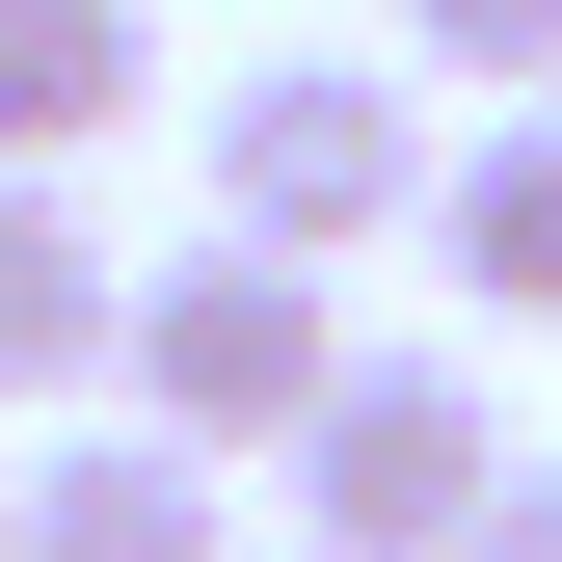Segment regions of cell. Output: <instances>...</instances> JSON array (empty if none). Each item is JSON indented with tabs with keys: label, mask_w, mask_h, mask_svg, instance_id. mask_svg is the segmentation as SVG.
<instances>
[{
	"label": "cell",
	"mask_w": 562,
	"mask_h": 562,
	"mask_svg": "<svg viewBox=\"0 0 562 562\" xmlns=\"http://www.w3.org/2000/svg\"><path fill=\"white\" fill-rule=\"evenodd\" d=\"M348 402V295L295 241H188V268H134V348H108V429H161V456H295Z\"/></svg>",
	"instance_id": "obj_1"
},
{
	"label": "cell",
	"mask_w": 562,
	"mask_h": 562,
	"mask_svg": "<svg viewBox=\"0 0 562 562\" xmlns=\"http://www.w3.org/2000/svg\"><path fill=\"white\" fill-rule=\"evenodd\" d=\"M456 562H562V456H509V509H482Z\"/></svg>",
	"instance_id": "obj_9"
},
{
	"label": "cell",
	"mask_w": 562,
	"mask_h": 562,
	"mask_svg": "<svg viewBox=\"0 0 562 562\" xmlns=\"http://www.w3.org/2000/svg\"><path fill=\"white\" fill-rule=\"evenodd\" d=\"M0 536H27V482H0Z\"/></svg>",
	"instance_id": "obj_10"
},
{
	"label": "cell",
	"mask_w": 562,
	"mask_h": 562,
	"mask_svg": "<svg viewBox=\"0 0 562 562\" xmlns=\"http://www.w3.org/2000/svg\"><path fill=\"white\" fill-rule=\"evenodd\" d=\"M108 348H134V268H108V215L0 161V402H108Z\"/></svg>",
	"instance_id": "obj_4"
},
{
	"label": "cell",
	"mask_w": 562,
	"mask_h": 562,
	"mask_svg": "<svg viewBox=\"0 0 562 562\" xmlns=\"http://www.w3.org/2000/svg\"><path fill=\"white\" fill-rule=\"evenodd\" d=\"M268 482H295V562H456L509 509V402H482V348H348V402Z\"/></svg>",
	"instance_id": "obj_3"
},
{
	"label": "cell",
	"mask_w": 562,
	"mask_h": 562,
	"mask_svg": "<svg viewBox=\"0 0 562 562\" xmlns=\"http://www.w3.org/2000/svg\"><path fill=\"white\" fill-rule=\"evenodd\" d=\"M402 81H509V108H562V0H402Z\"/></svg>",
	"instance_id": "obj_8"
},
{
	"label": "cell",
	"mask_w": 562,
	"mask_h": 562,
	"mask_svg": "<svg viewBox=\"0 0 562 562\" xmlns=\"http://www.w3.org/2000/svg\"><path fill=\"white\" fill-rule=\"evenodd\" d=\"M134 81H161L134 0H0V161L27 188H81V134H134Z\"/></svg>",
	"instance_id": "obj_7"
},
{
	"label": "cell",
	"mask_w": 562,
	"mask_h": 562,
	"mask_svg": "<svg viewBox=\"0 0 562 562\" xmlns=\"http://www.w3.org/2000/svg\"><path fill=\"white\" fill-rule=\"evenodd\" d=\"M429 81L402 54H241L215 81V241H295V268H348V241H429Z\"/></svg>",
	"instance_id": "obj_2"
},
{
	"label": "cell",
	"mask_w": 562,
	"mask_h": 562,
	"mask_svg": "<svg viewBox=\"0 0 562 562\" xmlns=\"http://www.w3.org/2000/svg\"><path fill=\"white\" fill-rule=\"evenodd\" d=\"M429 268L482 322H562V108H482L456 161H429Z\"/></svg>",
	"instance_id": "obj_6"
},
{
	"label": "cell",
	"mask_w": 562,
	"mask_h": 562,
	"mask_svg": "<svg viewBox=\"0 0 562 562\" xmlns=\"http://www.w3.org/2000/svg\"><path fill=\"white\" fill-rule=\"evenodd\" d=\"M0 562H241V509H215V456H161V429H54Z\"/></svg>",
	"instance_id": "obj_5"
}]
</instances>
